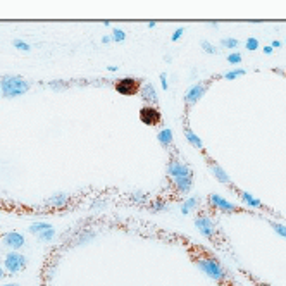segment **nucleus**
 <instances>
[{"label":"nucleus","mask_w":286,"mask_h":286,"mask_svg":"<svg viewBox=\"0 0 286 286\" xmlns=\"http://www.w3.org/2000/svg\"><path fill=\"white\" fill-rule=\"evenodd\" d=\"M191 257H193L195 266H197V267L200 269L204 274L209 276L210 279L219 281V283H226L227 281L229 276H227L226 269L223 267V264L217 261L216 257L209 255V253H200V252H198L197 255H191Z\"/></svg>","instance_id":"nucleus-1"},{"label":"nucleus","mask_w":286,"mask_h":286,"mask_svg":"<svg viewBox=\"0 0 286 286\" xmlns=\"http://www.w3.org/2000/svg\"><path fill=\"white\" fill-rule=\"evenodd\" d=\"M4 276H5V269L2 267V266H0V279L4 278Z\"/></svg>","instance_id":"nucleus-38"},{"label":"nucleus","mask_w":286,"mask_h":286,"mask_svg":"<svg viewBox=\"0 0 286 286\" xmlns=\"http://www.w3.org/2000/svg\"><path fill=\"white\" fill-rule=\"evenodd\" d=\"M165 202L164 200H161V198H157V200H155V202H152L150 204V210L152 212H161V210H165Z\"/></svg>","instance_id":"nucleus-24"},{"label":"nucleus","mask_w":286,"mask_h":286,"mask_svg":"<svg viewBox=\"0 0 286 286\" xmlns=\"http://www.w3.org/2000/svg\"><path fill=\"white\" fill-rule=\"evenodd\" d=\"M107 69H109L110 73H116V71H118L119 67H118V66H107Z\"/></svg>","instance_id":"nucleus-37"},{"label":"nucleus","mask_w":286,"mask_h":286,"mask_svg":"<svg viewBox=\"0 0 286 286\" xmlns=\"http://www.w3.org/2000/svg\"><path fill=\"white\" fill-rule=\"evenodd\" d=\"M209 202H210V205H212L214 209L221 210V212H226V214H233V212L242 210L240 209V205H235V204L227 202L226 198H223L221 195H210Z\"/></svg>","instance_id":"nucleus-9"},{"label":"nucleus","mask_w":286,"mask_h":286,"mask_svg":"<svg viewBox=\"0 0 286 286\" xmlns=\"http://www.w3.org/2000/svg\"><path fill=\"white\" fill-rule=\"evenodd\" d=\"M112 41H118V43H123V41L126 40V31H123V30H119V28H114L112 30Z\"/></svg>","instance_id":"nucleus-22"},{"label":"nucleus","mask_w":286,"mask_h":286,"mask_svg":"<svg viewBox=\"0 0 286 286\" xmlns=\"http://www.w3.org/2000/svg\"><path fill=\"white\" fill-rule=\"evenodd\" d=\"M157 142L161 143L164 148H167L169 145L173 143V131H171V128H162L161 131L157 133Z\"/></svg>","instance_id":"nucleus-16"},{"label":"nucleus","mask_w":286,"mask_h":286,"mask_svg":"<svg viewBox=\"0 0 286 286\" xmlns=\"http://www.w3.org/2000/svg\"><path fill=\"white\" fill-rule=\"evenodd\" d=\"M245 48L246 50H250V52L257 50V48H259V40H257V38H248L246 43H245Z\"/></svg>","instance_id":"nucleus-30"},{"label":"nucleus","mask_w":286,"mask_h":286,"mask_svg":"<svg viewBox=\"0 0 286 286\" xmlns=\"http://www.w3.org/2000/svg\"><path fill=\"white\" fill-rule=\"evenodd\" d=\"M161 86H162V90H167L169 88L167 73H161Z\"/></svg>","instance_id":"nucleus-32"},{"label":"nucleus","mask_w":286,"mask_h":286,"mask_svg":"<svg viewBox=\"0 0 286 286\" xmlns=\"http://www.w3.org/2000/svg\"><path fill=\"white\" fill-rule=\"evenodd\" d=\"M173 181V186L176 190V193L180 195H188L191 191V186H193V176H183V178H176Z\"/></svg>","instance_id":"nucleus-13"},{"label":"nucleus","mask_w":286,"mask_h":286,"mask_svg":"<svg viewBox=\"0 0 286 286\" xmlns=\"http://www.w3.org/2000/svg\"><path fill=\"white\" fill-rule=\"evenodd\" d=\"M138 118L143 124H147V126L162 124V114L155 105H143L138 112Z\"/></svg>","instance_id":"nucleus-5"},{"label":"nucleus","mask_w":286,"mask_h":286,"mask_svg":"<svg viewBox=\"0 0 286 286\" xmlns=\"http://www.w3.org/2000/svg\"><path fill=\"white\" fill-rule=\"evenodd\" d=\"M48 227H52V224H48V223H43V221H37V223H33V224H30L28 226V231L31 233V235H40L41 231H45V229H48Z\"/></svg>","instance_id":"nucleus-18"},{"label":"nucleus","mask_w":286,"mask_h":286,"mask_svg":"<svg viewBox=\"0 0 286 286\" xmlns=\"http://www.w3.org/2000/svg\"><path fill=\"white\" fill-rule=\"evenodd\" d=\"M195 207H198V198L197 197H191V198H188L183 205H181V212H183V214H190L191 210L195 209Z\"/></svg>","instance_id":"nucleus-20"},{"label":"nucleus","mask_w":286,"mask_h":286,"mask_svg":"<svg viewBox=\"0 0 286 286\" xmlns=\"http://www.w3.org/2000/svg\"><path fill=\"white\" fill-rule=\"evenodd\" d=\"M37 238H38V242H41V243H50L52 240L55 238V229H54V226L48 227V229H45V231H41L40 235L37 236Z\"/></svg>","instance_id":"nucleus-19"},{"label":"nucleus","mask_w":286,"mask_h":286,"mask_svg":"<svg viewBox=\"0 0 286 286\" xmlns=\"http://www.w3.org/2000/svg\"><path fill=\"white\" fill-rule=\"evenodd\" d=\"M26 266H28V259H26V255H22L21 252L11 250V252L5 253L4 269L9 272V274H19V272L24 271Z\"/></svg>","instance_id":"nucleus-3"},{"label":"nucleus","mask_w":286,"mask_h":286,"mask_svg":"<svg viewBox=\"0 0 286 286\" xmlns=\"http://www.w3.org/2000/svg\"><path fill=\"white\" fill-rule=\"evenodd\" d=\"M195 226H197V229L202 233L205 238L212 240L214 236L217 235V227H216V224H214L212 217L205 216V214H200V216L195 217Z\"/></svg>","instance_id":"nucleus-6"},{"label":"nucleus","mask_w":286,"mask_h":286,"mask_svg":"<svg viewBox=\"0 0 286 286\" xmlns=\"http://www.w3.org/2000/svg\"><path fill=\"white\" fill-rule=\"evenodd\" d=\"M12 47L18 48V50H21V52H30L31 50V45L28 43V41H24V40H19V38L12 40Z\"/></svg>","instance_id":"nucleus-21"},{"label":"nucleus","mask_w":286,"mask_h":286,"mask_svg":"<svg viewBox=\"0 0 286 286\" xmlns=\"http://www.w3.org/2000/svg\"><path fill=\"white\" fill-rule=\"evenodd\" d=\"M184 35V28H178V30H174V33H173V37H171V40L173 41H178L181 37Z\"/></svg>","instance_id":"nucleus-31"},{"label":"nucleus","mask_w":286,"mask_h":286,"mask_svg":"<svg viewBox=\"0 0 286 286\" xmlns=\"http://www.w3.org/2000/svg\"><path fill=\"white\" fill-rule=\"evenodd\" d=\"M142 80L138 78H119L116 83H114V88L119 95H124V97H133L136 93H140V88H142Z\"/></svg>","instance_id":"nucleus-4"},{"label":"nucleus","mask_w":286,"mask_h":286,"mask_svg":"<svg viewBox=\"0 0 286 286\" xmlns=\"http://www.w3.org/2000/svg\"><path fill=\"white\" fill-rule=\"evenodd\" d=\"M184 138H186V142L190 143L191 147L198 148V150H204V143H202V140H200V136L195 135L190 128H184Z\"/></svg>","instance_id":"nucleus-17"},{"label":"nucleus","mask_w":286,"mask_h":286,"mask_svg":"<svg viewBox=\"0 0 286 286\" xmlns=\"http://www.w3.org/2000/svg\"><path fill=\"white\" fill-rule=\"evenodd\" d=\"M71 202V197L64 191H57V193L50 195L47 198V207H52V209H64L66 205H69Z\"/></svg>","instance_id":"nucleus-11"},{"label":"nucleus","mask_w":286,"mask_h":286,"mask_svg":"<svg viewBox=\"0 0 286 286\" xmlns=\"http://www.w3.org/2000/svg\"><path fill=\"white\" fill-rule=\"evenodd\" d=\"M2 242H4V245L7 246L9 250H16V252H19V250H21L22 246L26 245L24 235H22V233H19V231L5 233V235L2 236Z\"/></svg>","instance_id":"nucleus-8"},{"label":"nucleus","mask_w":286,"mask_h":286,"mask_svg":"<svg viewBox=\"0 0 286 286\" xmlns=\"http://www.w3.org/2000/svg\"><path fill=\"white\" fill-rule=\"evenodd\" d=\"M271 227L281 236V238H286V226H283L281 223H271Z\"/></svg>","instance_id":"nucleus-28"},{"label":"nucleus","mask_w":286,"mask_h":286,"mask_svg":"<svg viewBox=\"0 0 286 286\" xmlns=\"http://www.w3.org/2000/svg\"><path fill=\"white\" fill-rule=\"evenodd\" d=\"M110 41H112V37H110V35H103V37H102V43L103 45H109Z\"/></svg>","instance_id":"nucleus-34"},{"label":"nucleus","mask_w":286,"mask_h":286,"mask_svg":"<svg viewBox=\"0 0 286 286\" xmlns=\"http://www.w3.org/2000/svg\"><path fill=\"white\" fill-rule=\"evenodd\" d=\"M155 24H157L155 21H148V28H155Z\"/></svg>","instance_id":"nucleus-39"},{"label":"nucleus","mask_w":286,"mask_h":286,"mask_svg":"<svg viewBox=\"0 0 286 286\" xmlns=\"http://www.w3.org/2000/svg\"><path fill=\"white\" fill-rule=\"evenodd\" d=\"M167 176L169 180H176V178H183V176H193L191 169L188 164L181 161H169L167 164Z\"/></svg>","instance_id":"nucleus-7"},{"label":"nucleus","mask_w":286,"mask_h":286,"mask_svg":"<svg viewBox=\"0 0 286 286\" xmlns=\"http://www.w3.org/2000/svg\"><path fill=\"white\" fill-rule=\"evenodd\" d=\"M0 286H18V283H5V285H0Z\"/></svg>","instance_id":"nucleus-40"},{"label":"nucleus","mask_w":286,"mask_h":286,"mask_svg":"<svg viewBox=\"0 0 286 286\" xmlns=\"http://www.w3.org/2000/svg\"><path fill=\"white\" fill-rule=\"evenodd\" d=\"M227 62L233 64V66L240 64V62H242V54H238V52H235V54H229V55H227Z\"/></svg>","instance_id":"nucleus-29"},{"label":"nucleus","mask_w":286,"mask_h":286,"mask_svg":"<svg viewBox=\"0 0 286 286\" xmlns=\"http://www.w3.org/2000/svg\"><path fill=\"white\" fill-rule=\"evenodd\" d=\"M209 171L214 174V178H217V181H219V183L231 184V178H229V174H227L219 164H216V162H210V164H209Z\"/></svg>","instance_id":"nucleus-14"},{"label":"nucleus","mask_w":286,"mask_h":286,"mask_svg":"<svg viewBox=\"0 0 286 286\" xmlns=\"http://www.w3.org/2000/svg\"><path fill=\"white\" fill-rule=\"evenodd\" d=\"M0 97H2V92H0Z\"/></svg>","instance_id":"nucleus-41"},{"label":"nucleus","mask_w":286,"mask_h":286,"mask_svg":"<svg viewBox=\"0 0 286 286\" xmlns=\"http://www.w3.org/2000/svg\"><path fill=\"white\" fill-rule=\"evenodd\" d=\"M200 47H202V50L207 52V54H219V50H217L216 45H212L210 41H207V40H204L202 43H200Z\"/></svg>","instance_id":"nucleus-23"},{"label":"nucleus","mask_w":286,"mask_h":286,"mask_svg":"<svg viewBox=\"0 0 286 286\" xmlns=\"http://www.w3.org/2000/svg\"><path fill=\"white\" fill-rule=\"evenodd\" d=\"M205 92H207V84L205 83L191 84L190 88L186 90V93H184V102H186L188 105H193V103H197L198 100L205 95Z\"/></svg>","instance_id":"nucleus-10"},{"label":"nucleus","mask_w":286,"mask_h":286,"mask_svg":"<svg viewBox=\"0 0 286 286\" xmlns=\"http://www.w3.org/2000/svg\"><path fill=\"white\" fill-rule=\"evenodd\" d=\"M31 90V83L19 74H4L0 76V92L5 99H18Z\"/></svg>","instance_id":"nucleus-2"},{"label":"nucleus","mask_w":286,"mask_h":286,"mask_svg":"<svg viewBox=\"0 0 286 286\" xmlns=\"http://www.w3.org/2000/svg\"><path fill=\"white\" fill-rule=\"evenodd\" d=\"M221 45L224 48H236L240 45V40H236V38H224V40H221Z\"/></svg>","instance_id":"nucleus-25"},{"label":"nucleus","mask_w":286,"mask_h":286,"mask_svg":"<svg viewBox=\"0 0 286 286\" xmlns=\"http://www.w3.org/2000/svg\"><path fill=\"white\" fill-rule=\"evenodd\" d=\"M272 50H274V48H272L271 45H266L264 47V54H272Z\"/></svg>","instance_id":"nucleus-35"},{"label":"nucleus","mask_w":286,"mask_h":286,"mask_svg":"<svg viewBox=\"0 0 286 286\" xmlns=\"http://www.w3.org/2000/svg\"><path fill=\"white\" fill-rule=\"evenodd\" d=\"M271 47H272V48L281 47V41H279V40H274V41H272V43H271Z\"/></svg>","instance_id":"nucleus-36"},{"label":"nucleus","mask_w":286,"mask_h":286,"mask_svg":"<svg viewBox=\"0 0 286 286\" xmlns=\"http://www.w3.org/2000/svg\"><path fill=\"white\" fill-rule=\"evenodd\" d=\"M133 200H140V202H145V200H147V195L135 193V195H133Z\"/></svg>","instance_id":"nucleus-33"},{"label":"nucleus","mask_w":286,"mask_h":286,"mask_svg":"<svg viewBox=\"0 0 286 286\" xmlns=\"http://www.w3.org/2000/svg\"><path fill=\"white\" fill-rule=\"evenodd\" d=\"M246 71L245 69H233V71H227V73H224V78H226V80H235V78H238V76H243V74H245Z\"/></svg>","instance_id":"nucleus-26"},{"label":"nucleus","mask_w":286,"mask_h":286,"mask_svg":"<svg viewBox=\"0 0 286 286\" xmlns=\"http://www.w3.org/2000/svg\"><path fill=\"white\" fill-rule=\"evenodd\" d=\"M48 86H50L52 90H55V92H59V90H66L67 88V83H66V81L55 80V81H50V83H48Z\"/></svg>","instance_id":"nucleus-27"},{"label":"nucleus","mask_w":286,"mask_h":286,"mask_svg":"<svg viewBox=\"0 0 286 286\" xmlns=\"http://www.w3.org/2000/svg\"><path fill=\"white\" fill-rule=\"evenodd\" d=\"M140 97H142L143 102H147L148 105H155V103H159L157 90H155V86L152 83L142 84V88H140Z\"/></svg>","instance_id":"nucleus-12"},{"label":"nucleus","mask_w":286,"mask_h":286,"mask_svg":"<svg viewBox=\"0 0 286 286\" xmlns=\"http://www.w3.org/2000/svg\"><path fill=\"white\" fill-rule=\"evenodd\" d=\"M238 195H240V198H242V202L245 204V205L252 207V209H262V207H264L259 198H255L253 195L246 193V191H238Z\"/></svg>","instance_id":"nucleus-15"}]
</instances>
